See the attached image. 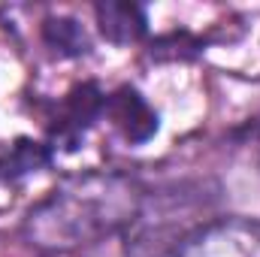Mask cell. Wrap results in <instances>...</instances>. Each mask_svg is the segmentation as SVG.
Returning a JSON list of instances; mask_svg holds the SVG:
<instances>
[{"mask_svg":"<svg viewBox=\"0 0 260 257\" xmlns=\"http://www.w3.org/2000/svg\"><path fill=\"white\" fill-rule=\"evenodd\" d=\"M103 112H106V118L118 127V133L133 142V145H139V142H148L154 133H157V112L145 103V97L136 91V88H118L115 94H109L106 97V103H103Z\"/></svg>","mask_w":260,"mask_h":257,"instance_id":"cell-4","label":"cell"},{"mask_svg":"<svg viewBox=\"0 0 260 257\" xmlns=\"http://www.w3.org/2000/svg\"><path fill=\"white\" fill-rule=\"evenodd\" d=\"M97 21H100L103 37L118 43V46L136 43L145 34V15L133 3H100L97 6Z\"/></svg>","mask_w":260,"mask_h":257,"instance_id":"cell-5","label":"cell"},{"mask_svg":"<svg viewBox=\"0 0 260 257\" xmlns=\"http://www.w3.org/2000/svg\"><path fill=\"white\" fill-rule=\"evenodd\" d=\"M103 103L106 97L100 94V88L94 82H85V85H76L70 94L64 97L58 115L52 118V139L61 142L64 148H76L79 139L85 136V130L97 121V115L103 112Z\"/></svg>","mask_w":260,"mask_h":257,"instance_id":"cell-2","label":"cell"},{"mask_svg":"<svg viewBox=\"0 0 260 257\" xmlns=\"http://www.w3.org/2000/svg\"><path fill=\"white\" fill-rule=\"evenodd\" d=\"M52 160V148L34 139H15L0 151V182H15L27 173L43 170Z\"/></svg>","mask_w":260,"mask_h":257,"instance_id":"cell-6","label":"cell"},{"mask_svg":"<svg viewBox=\"0 0 260 257\" xmlns=\"http://www.w3.org/2000/svg\"><path fill=\"white\" fill-rule=\"evenodd\" d=\"M43 37H46L52 52L67 55V58H76V55L88 52V37H85L82 24H76L73 18H49L43 24Z\"/></svg>","mask_w":260,"mask_h":257,"instance_id":"cell-7","label":"cell"},{"mask_svg":"<svg viewBox=\"0 0 260 257\" xmlns=\"http://www.w3.org/2000/svg\"><path fill=\"white\" fill-rule=\"evenodd\" d=\"M133 212V194L121 179L88 176L64 191H55L30 215V230L43 245H79L112 233Z\"/></svg>","mask_w":260,"mask_h":257,"instance_id":"cell-1","label":"cell"},{"mask_svg":"<svg viewBox=\"0 0 260 257\" xmlns=\"http://www.w3.org/2000/svg\"><path fill=\"white\" fill-rule=\"evenodd\" d=\"M179 257H260V224H218L191 242Z\"/></svg>","mask_w":260,"mask_h":257,"instance_id":"cell-3","label":"cell"}]
</instances>
